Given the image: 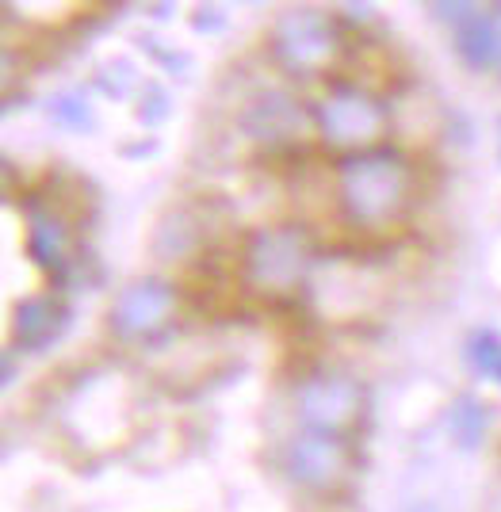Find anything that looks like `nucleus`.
<instances>
[{"mask_svg":"<svg viewBox=\"0 0 501 512\" xmlns=\"http://www.w3.org/2000/svg\"><path fill=\"white\" fill-rule=\"evenodd\" d=\"M62 306L54 299H35L23 306V321H20V341L27 344V348H39V344H46L58 329H62Z\"/></svg>","mask_w":501,"mask_h":512,"instance_id":"9d476101","label":"nucleus"},{"mask_svg":"<svg viewBox=\"0 0 501 512\" xmlns=\"http://www.w3.org/2000/svg\"><path fill=\"white\" fill-rule=\"evenodd\" d=\"M467 360L475 363V371L501 379V341L498 333H475L467 344Z\"/></svg>","mask_w":501,"mask_h":512,"instance_id":"9b49d317","label":"nucleus"},{"mask_svg":"<svg viewBox=\"0 0 501 512\" xmlns=\"http://www.w3.org/2000/svg\"><path fill=\"white\" fill-rule=\"evenodd\" d=\"M318 119H322L329 142L360 146V150H375V142L387 130V111L379 107V100H371L364 88L352 85L333 88V96L318 107Z\"/></svg>","mask_w":501,"mask_h":512,"instance_id":"f03ea898","label":"nucleus"},{"mask_svg":"<svg viewBox=\"0 0 501 512\" xmlns=\"http://www.w3.org/2000/svg\"><path fill=\"white\" fill-rule=\"evenodd\" d=\"M173 310H176L173 287H165L157 279H142V283H134V287H127L119 295L115 310H111V325H115L119 337L142 341V337L161 333L169 325V318H173Z\"/></svg>","mask_w":501,"mask_h":512,"instance_id":"423d86ee","label":"nucleus"},{"mask_svg":"<svg viewBox=\"0 0 501 512\" xmlns=\"http://www.w3.org/2000/svg\"><path fill=\"white\" fill-rule=\"evenodd\" d=\"M31 256L50 272H58L66 264V226L54 214L39 211L31 218Z\"/></svg>","mask_w":501,"mask_h":512,"instance_id":"1a4fd4ad","label":"nucleus"},{"mask_svg":"<svg viewBox=\"0 0 501 512\" xmlns=\"http://www.w3.org/2000/svg\"><path fill=\"white\" fill-rule=\"evenodd\" d=\"M456 50L463 62L486 69V65L501 62V27L490 16H463L456 31Z\"/></svg>","mask_w":501,"mask_h":512,"instance_id":"6e6552de","label":"nucleus"},{"mask_svg":"<svg viewBox=\"0 0 501 512\" xmlns=\"http://www.w3.org/2000/svg\"><path fill=\"white\" fill-rule=\"evenodd\" d=\"M299 413L310 432L345 436L364 413V390L345 375H318L299 390Z\"/></svg>","mask_w":501,"mask_h":512,"instance_id":"20e7f679","label":"nucleus"},{"mask_svg":"<svg viewBox=\"0 0 501 512\" xmlns=\"http://www.w3.org/2000/svg\"><path fill=\"white\" fill-rule=\"evenodd\" d=\"M333 23L318 12H291L276 23V58L295 73H318L326 69L333 50Z\"/></svg>","mask_w":501,"mask_h":512,"instance_id":"39448f33","label":"nucleus"},{"mask_svg":"<svg viewBox=\"0 0 501 512\" xmlns=\"http://www.w3.org/2000/svg\"><path fill=\"white\" fill-rule=\"evenodd\" d=\"M306 268L303 237L295 230H264L245 245V276L261 291H291Z\"/></svg>","mask_w":501,"mask_h":512,"instance_id":"7ed1b4c3","label":"nucleus"},{"mask_svg":"<svg viewBox=\"0 0 501 512\" xmlns=\"http://www.w3.org/2000/svg\"><path fill=\"white\" fill-rule=\"evenodd\" d=\"M414 172L391 150L349 153L337 165V199L352 226L383 230L410 207Z\"/></svg>","mask_w":501,"mask_h":512,"instance_id":"f257e3e1","label":"nucleus"},{"mask_svg":"<svg viewBox=\"0 0 501 512\" xmlns=\"http://www.w3.org/2000/svg\"><path fill=\"white\" fill-rule=\"evenodd\" d=\"M287 470L306 486H329L349 470V448L341 444V436L306 432L287 451Z\"/></svg>","mask_w":501,"mask_h":512,"instance_id":"0eeeda50","label":"nucleus"}]
</instances>
